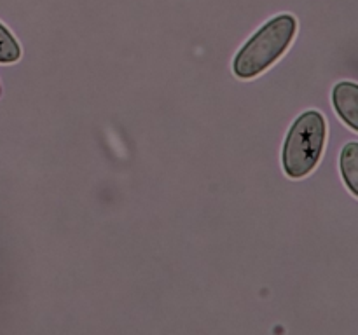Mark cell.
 <instances>
[{"label": "cell", "mask_w": 358, "mask_h": 335, "mask_svg": "<svg viewBox=\"0 0 358 335\" xmlns=\"http://www.w3.org/2000/svg\"><path fill=\"white\" fill-rule=\"evenodd\" d=\"M0 93H2V89H0Z\"/></svg>", "instance_id": "6"}, {"label": "cell", "mask_w": 358, "mask_h": 335, "mask_svg": "<svg viewBox=\"0 0 358 335\" xmlns=\"http://www.w3.org/2000/svg\"><path fill=\"white\" fill-rule=\"evenodd\" d=\"M339 170L348 191L358 198V142H350L343 147L339 156Z\"/></svg>", "instance_id": "4"}, {"label": "cell", "mask_w": 358, "mask_h": 335, "mask_svg": "<svg viewBox=\"0 0 358 335\" xmlns=\"http://www.w3.org/2000/svg\"><path fill=\"white\" fill-rule=\"evenodd\" d=\"M21 56L20 44L3 24H0V63H14Z\"/></svg>", "instance_id": "5"}, {"label": "cell", "mask_w": 358, "mask_h": 335, "mask_svg": "<svg viewBox=\"0 0 358 335\" xmlns=\"http://www.w3.org/2000/svg\"><path fill=\"white\" fill-rule=\"evenodd\" d=\"M327 122L318 110L301 114L287 133L283 143V170L290 178H304L317 168L324 154Z\"/></svg>", "instance_id": "2"}, {"label": "cell", "mask_w": 358, "mask_h": 335, "mask_svg": "<svg viewBox=\"0 0 358 335\" xmlns=\"http://www.w3.org/2000/svg\"><path fill=\"white\" fill-rule=\"evenodd\" d=\"M296 31L297 21L290 14H282L259 28L257 34L234 56V75L240 79H254L261 75L285 54L296 37Z\"/></svg>", "instance_id": "1"}, {"label": "cell", "mask_w": 358, "mask_h": 335, "mask_svg": "<svg viewBox=\"0 0 358 335\" xmlns=\"http://www.w3.org/2000/svg\"><path fill=\"white\" fill-rule=\"evenodd\" d=\"M332 105L341 121L358 133V84L350 80L336 84L332 89Z\"/></svg>", "instance_id": "3"}]
</instances>
